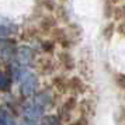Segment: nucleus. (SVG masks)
I'll return each instance as SVG.
<instances>
[{
    "label": "nucleus",
    "mask_w": 125,
    "mask_h": 125,
    "mask_svg": "<svg viewBox=\"0 0 125 125\" xmlns=\"http://www.w3.org/2000/svg\"><path fill=\"white\" fill-rule=\"evenodd\" d=\"M44 124L45 125H59V121L55 117H45L44 118Z\"/></svg>",
    "instance_id": "1a4fd4ad"
},
{
    "label": "nucleus",
    "mask_w": 125,
    "mask_h": 125,
    "mask_svg": "<svg viewBox=\"0 0 125 125\" xmlns=\"http://www.w3.org/2000/svg\"><path fill=\"white\" fill-rule=\"evenodd\" d=\"M30 125H37V124H30Z\"/></svg>",
    "instance_id": "2eb2a0df"
},
{
    "label": "nucleus",
    "mask_w": 125,
    "mask_h": 125,
    "mask_svg": "<svg viewBox=\"0 0 125 125\" xmlns=\"http://www.w3.org/2000/svg\"><path fill=\"white\" fill-rule=\"evenodd\" d=\"M117 83H118L119 87L125 89V74H118L117 76Z\"/></svg>",
    "instance_id": "f8f14e48"
},
{
    "label": "nucleus",
    "mask_w": 125,
    "mask_h": 125,
    "mask_svg": "<svg viewBox=\"0 0 125 125\" xmlns=\"http://www.w3.org/2000/svg\"><path fill=\"white\" fill-rule=\"evenodd\" d=\"M115 17L121 20V18H125V6H121L115 10Z\"/></svg>",
    "instance_id": "9d476101"
},
{
    "label": "nucleus",
    "mask_w": 125,
    "mask_h": 125,
    "mask_svg": "<svg viewBox=\"0 0 125 125\" xmlns=\"http://www.w3.org/2000/svg\"><path fill=\"white\" fill-rule=\"evenodd\" d=\"M118 31H119V34H121V35H124V37H125V21H124V23L119 24Z\"/></svg>",
    "instance_id": "ddd939ff"
},
{
    "label": "nucleus",
    "mask_w": 125,
    "mask_h": 125,
    "mask_svg": "<svg viewBox=\"0 0 125 125\" xmlns=\"http://www.w3.org/2000/svg\"><path fill=\"white\" fill-rule=\"evenodd\" d=\"M16 56H17V61L20 65H28L32 59V51L27 46H21V48L17 49Z\"/></svg>",
    "instance_id": "20e7f679"
},
{
    "label": "nucleus",
    "mask_w": 125,
    "mask_h": 125,
    "mask_svg": "<svg viewBox=\"0 0 125 125\" xmlns=\"http://www.w3.org/2000/svg\"><path fill=\"white\" fill-rule=\"evenodd\" d=\"M34 103L35 104H38L41 108H44L45 110L49 104H51V97H49V94H46V93H41V94H38V96L34 98Z\"/></svg>",
    "instance_id": "423d86ee"
},
{
    "label": "nucleus",
    "mask_w": 125,
    "mask_h": 125,
    "mask_svg": "<svg viewBox=\"0 0 125 125\" xmlns=\"http://www.w3.org/2000/svg\"><path fill=\"white\" fill-rule=\"evenodd\" d=\"M20 89L24 96H32L38 89V79L34 73L28 70H23L20 73Z\"/></svg>",
    "instance_id": "f257e3e1"
},
{
    "label": "nucleus",
    "mask_w": 125,
    "mask_h": 125,
    "mask_svg": "<svg viewBox=\"0 0 125 125\" xmlns=\"http://www.w3.org/2000/svg\"><path fill=\"white\" fill-rule=\"evenodd\" d=\"M82 87H83V86H82V82H80L79 79H77V77H73V79L70 80V89H74V90H77V89H82ZM82 91V90H80Z\"/></svg>",
    "instance_id": "6e6552de"
},
{
    "label": "nucleus",
    "mask_w": 125,
    "mask_h": 125,
    "mask_svg": "<svg viewBox=\"0 0 125 125\" xmlns=\"http://www.w3.org/2000/svg\"><path fill=\"white\" fill-rule=\"evenodd\" d=\"M0 125H17L13 114L6 107L0 108Z\"/></svg>",
    "instance_id": "39448f33"
},
{
    "label": "nucleus",
    "mask_w": 125,
    "mask_h": 125,
    "mask_svg": "<svg viewBox=\"0 0 125 125\" xmlns=\"http://www.w3.org/2000/svg\"><path fill=\"white\" fill-rule=\"evenodd\" d=\"M73 125H87V124H86L84 119H79V121H77V122H74Z\"/></svg>",
    "instance_id": "4468645a"
},
{
    "label": "nucleus",
    "mask_w": 125,
    "mask_h": 125,
    "mask_svg": "<svg viewBox=\"0 0 125 125\" xmlns=\"http://www.w3.org/2000/svg\"><path fill=\"white\" fill-rule=\"evenodd\" d=\"M14 56V44L9 41H0V59L10 61Z\"/></svg>",
    "instance_id": "7ed1b4c3"
},
{
    "label": "nucleus",
    "mask_w": 125,
    "mask_h": 125,
    "mask_svg": "<svg viewBox=\"0 0 125 125\" xmlns=\"http://www.w3.org/2000/svg\"><path fill=\"white\" fill-rule=\"evenodd\" d=\"M42 111H44V108H41L40 105H38V104H35L34 101L30 103L28 105H25V107H24V115H25L31 122L35 121L37 118H40L41 115H42Z\"/></svg>",
    "instance_id": "f03ea898"
},
{
    "label": "nucleus",
    "mask_w": 125,
    "mask_h": 125,
    "mask_svg": "<svg viewBox=\"0 0 125 125\" xmlns=\"http://www.w3.org/2000/svg\"><path fill=\"white\" fill-rule=\"evenodd\" d=\"M9 87H10V77L6 73L0 72V90L6 91L9 90Z\"/></svg>",
    "instance_id": "0eeeda50"
},
{
    "label": "nucleus",
    "mask_w": 125,
    "mask_h": 125,
    "mask_svg": "<svg viewBox=\"0 0 125 125\" xmlns=\"http://www.w3.org/2000/svg\"><path fill=\"white\" fill-rule=\"evenodd\" d=\"M7 35H10V28L4 27V25H0V38H6Z\"/></svg>",
    "instance_id": "9b49d317"
}]
</instances>
